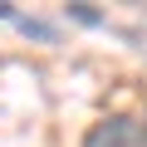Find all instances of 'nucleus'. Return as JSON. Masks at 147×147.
I'll list each match as a JSON object with an SVG mask.
<instances>
[{"label":"nucleus","mask_w":147,"mask_h":147,"mask_svg":"<svg viewBox=\"0 0 147 147\" xmlns=\"http://www.w3.org/2000/svg\"><path fill=\"white\" fill-rule=\"evenodd\" d=\"M137 142H142V127L123 113H113V118H103L84 132V147H137Z\"/></svg>","instance_id":"nucleus-1"},{"label":"nucleus","mask_w":147,"mask_h":147,"mask_svg":"<svg viewBox=\"0 0 147 147\" xmlns=\"http://www.w3.org/2000/svg\"><path fill=\"white\" fill-rule=\"evenodd\" d=\"M0 20H15V10H10V5H5V0H0Z\"/></svg>","instance_id":"nucleus-3"},{"label":"nucleus","mask_w":147,"mask_h":147,"mask_svg":"<svg viewBox=\"0 0 147 147\" xmlns=\"http://www.w3.org/2000/svg\"><path fill=\"white\" fill-rule=\"evenodd\" d=\"M69 15H74V20H84V25H103V15L88 10V5H69Z\"/></svg>","instance_id":"nucleus-2"}]
</instances>
